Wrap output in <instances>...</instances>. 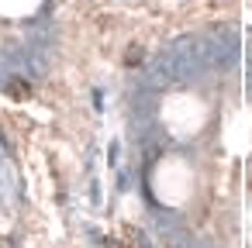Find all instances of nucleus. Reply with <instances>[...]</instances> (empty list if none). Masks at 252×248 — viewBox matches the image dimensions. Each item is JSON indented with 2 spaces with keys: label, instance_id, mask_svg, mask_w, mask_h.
<instances>
[{
  "label": "nucleus",
  "instance_id": "obj_1",
  "mask_svg": "<svg viewBox=\"0 0 252 248\" xmlns=\"http://www.w3.org/2000/svg\"><path fill=\"white\" fill-rule=\"evenodd\" d=\"M7 97H11V100H28V97H32V83L11 80V83H7Z\"/></svg>",
  "mask_w": 252,
  "mask_h": 248
},
{
  "label": "nucleus",
  "instance_id": "obj_2",
  "mask_svg": "<svg viewBox=\"0 0 252 248\" xmlns=\"http://www.w3.org/2000/svg\"><path fill=\"white\" fill-rule=\"evenodd\" d=\"M142 59H145V52H142V45H131V49L125 52V66H128V69H135V66H142Z\"/></svg>",
  "mask_w": 252,
  "mask_h": 248
}]
</instances>
